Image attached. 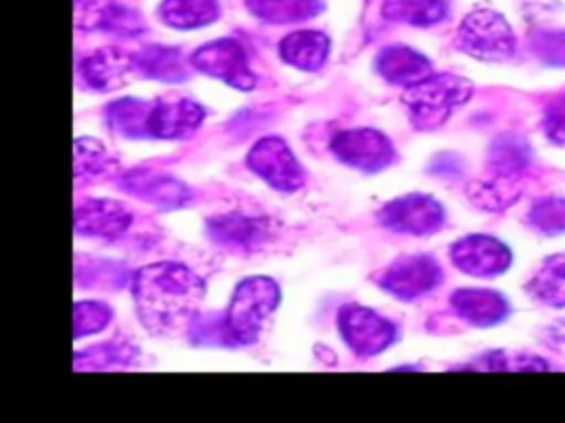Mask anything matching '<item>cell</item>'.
<instances>
[{
	"mask_svg": "<svg viewBox=\"0 0 565 423\" xmlns=\"http://www.w3.org/2000/svg\"><path fill=\"white\" fill-rule=\"evenodd\" d=\"M203 295L205 282L179 262H152L132 275L137 315L154 335H174L188 328Z\"/></svg>",
	"mask_w": 565,
	"mask_h": 423,
	"instance_id": "obj_1",
	"label": "cell"
},
{
	"mask_svg": "<svg viewBox=\"0 0 565 423\" xmlns=\"http://www.w3.org/2000/svg\"><path fill=\"white\" fill-rule=\"evenodd\" d=\"M470 95L472 84L468 79L441 73L428 75L426 79L408 86L404 93V104L417 130H433L439 128L457 106L466 104Z\"/></svg>",
	"mask_w": 565,
	"mask_h": 423,
	"instance_id": "obj_2",
	"label": "cell"
},
{
	"mask_svg": "<svg viewBox=\"0 0 565 423\" xmlns=\"http://www.w3.org/2000/svg\"><path fill=\"white\" fill-rule=\"evenodd\" d=\"M280 302V289L271 278L252 275L236 284L225 319L234 344H254Z\"/></svg>",
	"mask_w": 565,
	"mask_h": 423,
	"instance_id": "obj_3",
	"label": "cell"
},
{
	"mask_svg": "<svg viewBox=\"0 0 565 423\" xmlns=\"http://www.w3.org/2000/svg\"><path fill=\"white\" fill-rule=\"evenodd\" d=\"M457 46L477 59L501 62L514 53V33L501 13L475 9L457 29Z\"/></svg>",
	"mask_w": 565,
	"mask_h": 423,
	"instance_id": "obj_4",
	"label": "cell"
},
{
	"mask_svg": "<svg viewBox=\"0 0 565 423\" xmlns=\"http://www.w3.org/2000/svg\"><path fill=\"white\" fill-rule=\"evenodd\" d=\"M190 62L199 73L216 77L232 88L252 90L256 84L247 62V51L234 37H221L199 46Z\"/></svg>",
	"mask_w": 565,
	"mask_h": 423,
	"instance_id": "obj_5",
	"label": "cell"
},
{
	"mask_svg": "<svg viewBox=\"0 0 565 423\" xmlns=\"http://www.w3.org/2000/svg\"><path fill=\"white\" fill-rule=\"evenodd\" d=\"M247 165L278 192H296L305 183V170L280 137H263L247 152Z\"/></svg>",
	"mask_w": 565,
	"mask_h": 423,
	"instance_id": "obj_6",
	"label": "cell"
},
{
	"mask_svg": "<svg viewBox=\"0 0 565 423\" xmlns=\"http://www.w3.org/2000/svg\"><path fill=\"white\" fill-rule=\"evenodd\" d=\"M335 159L360 172H380L395 159V148L386 134L373 128L342 130L331 141Z\"/></svg>",
	"mask_w": 565,
	"mask_h": 423,
	"instance_id": "obj_7",
	"label": "cell"
},
{
	"mask_svg": "<svg viewBox=\"0 0 565 423\" xmlns=\"http://www.w3.org/2000/svg\"><path fill=\"white\" fill-rule=\"evenodd\" d=\"M338 328L347 346L360 357H373L395 341V326L375 311L358 304L340 308Z\"/></svg>",
	"mask_w": 565,
	"mask_h": 423,
	"instance_id": "obj_8",
	"label": "cell"
},
{
	"mask_svg": "<svg viewBox=\"0 0 565 423\" xmlns=\"http://www.w3.org/2000/svg\"><path fill=\"white\" fill-rule=\"evenodd\" d=\"M380 223L397 234L428 236L444 225V207L428 194H406L386 203L380 214Z\"/></svg>",
	"mask_w": 565,
	"mask_h": 423,
	"instance_id": "obj_9",
	"label": "cell"
},
{
	"mask_svg": "<svg viewBox=\"0 0 565 423\" xmlns=\"http://www.w3.org/2000/svg\"><path fill=\"white\" fill-rule=\"evenodd\" d=\"M450 258L457 269L475 278L499 275L512 262L510 249L501 240L483 234H470L457 240L450 247Z\"/></svg>",
	"mask_w": 565,
	"mask_h": 423,
	"instance_id": "obj_10",
	"label": "cell"
},
{
	"mask_svg": "<svg viewBox=\"0 0 565 423\" xmlns=\"http://www.w3.org/2000/svg\"><path fill=\"white\" fill-rule=\"evenodd\" d=\"M441 275L439 264L430 256H406L380 275V286L406 302L433 291L441 282Z\"/></svg>",
	"mask_w": 565,
	"mask_h": 423,
	"instance_id": "obj_11",
	"label": "cell"
},
{
	"mask_svg": "<svg viewBox=\"0 0 565 423\" xmlns=\"http://www.w3.org/2000/svg\"><path fill=\"white\" fill-rule=\"evenodd\" d=\"M207 236L223 249L230 251H256L269 238V223L258 216H247L241 212H227L207 218L205 223Z\"/></svg>",
	"mask_w": 565,
	"mask_h": 423,
	"instance_id": "obj_12",
	"label": "cell"
},
{
	"mask_svg": "<svg viewBox=\"0 0 565 423\" xmlns=\"http://www.w3.org/2000/svg\"><path fill=\"white\" fill-rule=\"evenodd\" d=\"M75 24L84 31H106L119 37H135L146 29L135 9L115 0H75Z\"/></svg>",
	"mask_w": 565,
	"mask_h": 423,
	"instance_id": "obj_13",
	"label": "cell"
},
{
	"mask_svg": "<svg viewBox=\"0 0 565 423\" xmlns=\"http://www.w3.org/2000/svg\"><path fill=\"white\" fill-rule=\"evenodd\" d=\"M121 189L130 192L132 196L148 200L161 209H177L183 207L192 194L185 183L170 174H161L154 170H130L121 174L119 181Z\"/></svg>",
	"mask_w": 565,
	"mask_h": 423,
	"instance_id": "obj_14",
	"label": "cell"
},
{
	"mask_svg": "<svg viewBox=\"0 0 565 423\" xmlns=\"http://www.w3.org/2000/svg\"><path fill=\"white\" fill-rule=\"evenodd\" d=\"M130 212L110 198H90L75 207V231L90 238H119L130 227Z\"/></svg>",
	"mask_w": 565,
	"mask_h": 423,
	"instance_id": "obj_15",
	"label": "cell"
},
{
	"mask_svg": "<svg viewBox=\"0 0 565 423\" xmlns=\"http://www.w3.org/2000/svg\"><path fill=\"white\" fill-rule=\"evenodd\" d=\"M84 82L95 90H117L130 82L137 73L135 55H128L115 46L93 51L79 62Z\"/></svg>",
	"mask_w": 565,
	"mask_h": 423,
	"instance_id": "obj_16",
	"label": "cell"
},
{
	"mask_svg": "<svg viewBox=\"0 0 565 423\" xmlns=\"http://www.w3.org/2000/svg\"><path fill=\"white\" fill-rule=\"evenodd\" d=\"M205 117L201 104L192 99H170L152 104L150 137L152 139H183L192 134Z\"/></svg>",
	"mask_w": 565,
	"mask_h": 423,
	"instance_id": "obj_17",
	"label": "cell"
},
{
	"mask_svg": "<svg viewBox=\"0 0 565 423\" xmlns=\"http://www.w3.org/2000/svg\"><path fill=\"white\" fill-rule=\"evenodd\" d=\"M450 304L472 326H494L510 313L508 300L492 289H459L450 295Z\"/></svg>",
	"mask_w": 565,
	"mask_h": 423,
	"instance_id": "obj_18",
	"label": "cell"
},
{
	"mask_svg": "<svg viewBox=\"0 0 565 423\" xmlns=\"http://www.w3.org/2000/svg\"><path fill=\"white\" fill-rule=\"evenodd\" d=\"M375 68L386 82L404 86V88L433 75L430 62L422 53H417L415 48H408V46L384 48L375 59Z\"/></svg>",
	"mask_w": 565,
	"mask_h": 423,
	"instance_id": "obj_19",
	"label": "cell"
},
{
	"mask_svg": "<svg viewBox=\"0 0 565 423\" xmlns=\"http://www.w3.org/2000/svg\"><path fill=\"white\" fill-rule=\"evenodd\" d=\"M282 62L300 70H318L329 55V37L320 31H296L278 44Z\"/></svg>",
	"mask_w": 565,
	"mask_h": 423,
	"instance_id": "obj_20",
	"label": "cell"
},
{
	"mask_svg": "<svg viewBox=\"0 0 565 423\" xmlns=\"http://www.w3.org/2000/svg\"><path fill=\"white\" fill-rule=\"evenodd\" d=\"M150 115H152V104L135 97L117 99L106 108V121L110 130L126 139H148Z\"/></svg>",
	"mask_w": 565,
	"mask_h": 423,
	"instance_id": "obj_21",
	"label": "cell"
},
{
	"mask_svg": "<svg viewBox=\"0 0 565 423\" xmlns=\"http://www.w3.org/2000/svg\"><path fill=\"white\" fill-rule=\"evenodd\" d=\"M135 66H137L139 75L159 79V82H170V84L183 82L190 75V70L183 62V55L177 48L159 46V44L141 48L135 55Z\"/></svg>",
	"mask_w": 565,
	"mask_h": 423,
	"instance_id": "obj_22",
	"label": "cell"
},
{
	"mask_svg": "<svg viewBox=\"0 0 565 423\" xmlns=\"http://www.w3.org/2000/svg\"><path fill=\"white\" fill-rule=\"evenodd\" d=\"M521 176H503V174H492L488 178L475 181L468 187V198L488 212H501L510 207L519 196H521Z\"/></svg>",
	"mask_w": 565,
	"mask_h": 423,
	"instance_id": "obj_23",
	"label": "cell"
},
{
	"mask_svg": "<svg viewBox=\"0 0 565 423\" xmlns=\"http://www.w3.org/2000/svg\"><path fill=\"white\" fill-rule=\"evenodd\" d=\"M139 361V350L128 341H106L75 352V370H119Z\"/></svg>",
	"mask_w": 565,
	"mask_h": 423,
	"instance_id": "obj_24",
	"label": "cell"
},
{
	"mask_svg": "<svg viewBox=\"0 0 565 423\" xmlns=\"http://www.w3.org/2000/svg\"><path fill=\"white\" fill-rule=\"evenodd\" d=\"M159 18L172 29H199L218 18L216 0H163Z\"/></svg>",
	"mask_w": 565,
	"mask_h": 423,
	"instance_id": "obj_25",
	"label": "cell"
},
{
	"mask_svg": "<svg viewBox=\"0 0 565 423\" xmlns=\"http://www.w3.org/2000/svg\"><path fill=\"white\" fill-rule=\"evenodd\" d=\"M530 163L527 141L514 132L497 137L488 150V167L492 174L521 176Z\"/></svg>",
	"mask_w": 565,
	"mask_h": 423,
	"instance_id": "obj_26",
	"label": "cell"
},
{
	"mask_svg": "<svg viewBox=\"0 0 565 423\" xmlns=\"http://www.w3.org/2000/svg\"><path fill=\"white\" fill-rule=\"evenodd\" d=\"M247 9L269 24H291L318 15L322 0H247Z\"/></svg>",
	"mask_w": 565,
	"mask_h": 423,
	"instance_id": "obj_27",
	"label": "cell"
},
{
	"mask_svg": "<svg viewBox=\"0 0 565 423\" xmlns=\"http://www.w3.org/2000/svg\"><path fill=\"white\" fill-rule=\"evenodd\" d=\"M527 289L536 300L550 306H565V251L545 258Z\"/></svg>",
	"mask_w": 565,
	"mask_h": 423,
	"instance_id": "obj_28",
	"label": "cell"
},
{
	"mask_svg": "<svg viewBox=\"0 0 565 423\" xmlns=\"http://www.w3.org/2000/svg\"><path fill=\"white\" fill-rule=\"evenodd\" d=\"M382 13L393 22L413 26H430L446 18V0H384Z\"/></svg>",
	"mask_w": 565,
	"mask_h": 423,
	"instance_id": "obj_29",
	"label": "cell"
},
{
	"mask_svg": "<svg viewBox=\"0 0 565 423\" xmlns=\"http://www.w3.org/2000/svg\"><path fill=\"white\" fill-rule=\"evenodd\" d=\"M73 167H75L77 181H82V178H93V176H110L113 172H117L119 163L106 150L104 143H99L93 137H79V139H75Z\"/></svg>",
	"mask_w": 565,
	"mask_h": 423,
	"instance_id": "obj_30",
	"label": "cell"
},
{
	"mask_svg": "<svg viewBox=\"0 0 565 423\" xmlns=\"http://www.w3.org/2000/svg\"><path fill=\"white\" fill-rule=\"evenodd\" d=\"M113 319V308L104 302H75L73 308V333L75 337H86L93 333H99L102 328H106Z\"/></svg>",
	"mask_w": 565,
	"mask_h": 423,
	"instance_id": "obj_31",
	"label": "cell"
},
{
	"mask_svg": "<svg viewBox=\"0 0 565 423\" xmlns=\"http://www.w3.org/2000/svg\"><path fill=\"white\" fill-rule=\"evenodd\" d=\"M472 368L481 370H547V364L541 357L527 352H512V350H494L483 355L472 364Z\"/></svg>",
	"mask_w": 565,
	"mask_h": 423,
	"instance_id": "obj_32",
	"label": "cell"
},
{
	"mask_svg": "<svg viewBox=\"0 0 565 423\" xmlns=\"http://www.w3.org/2000/svg\"><path fill=\"white\" fill-rule=\"evenodd\" d=\"M530 223L543 234H563L565 231V198L547 196L532 205Z\"/></svg>",
	"mask_w": 565,
	"mask_h": 423,
	"instance_id": "obj_33",
	"label": "cell"
},
{
	"mask_svg": "<svg viewBox=\"0 0 565 423\" xmlns=\"http://www.w3.org/2000/svg\"><path fill=\"white\" fill-rule=\"evenodd\" d=\"M192 330V341L196 344H207V346H234V337L230 333L227 319L218 315H207V317H194L190 324Z\"/></svg>",
	"mask_w": 565,
	"mask_h": 423,
	"instance_id": "obj_34",
	"label": "cell"
},
{
	"mask_svg": "<svg viewBox=\"0 0 565 423\" xmlns=\"http://www.w3.org/2000/svg\"><path fill=\"white\" fill-rule=\"evenodd\" d=\"M534 53L552 64V66H565V31H541L532 40Z\"/></svg>",
	"mask_w": 565,
	"mask_h": 423,
	"instance_id": "obj_35",
	"label": "cell"
},
{
	"mask_svg": "<svg viewBox=\"0 0 565 423\" xmlns=\"http://www.w3.org/2000/svg\"><path fill=\"white\" fill-rule=\"evenodd\" d=\"M543 130L554 141L565 145V97L552 101L543 115Z\"/></svg>",
	"mask_w": 565,
	"mask_h": 423,
	"instance_id": "obj_36",
	"label": "cell"
}]
</instances>
